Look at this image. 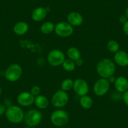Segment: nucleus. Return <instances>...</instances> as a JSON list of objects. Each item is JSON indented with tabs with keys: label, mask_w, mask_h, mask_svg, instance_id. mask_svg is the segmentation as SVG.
Returning a JSON list of instances; mask_svg holds the SVG:
<instances>
[{
	"label": "nucleus",
	"mask_w": 128,
	"mask_h": 128,
	"mask_svg": "<svg viewBox=\"0 0 128 128\" xmlns=\"http://www.w3.org/2000/svg\"><path fill=\"white\" fill-rule=\"evenodd\" d=\"M96 70L98 74L102 78H108L114 76L116 72V65L114 62L110 58H102L98 63Z\"/></svg>",
	"instance_id": "obj_1"
},
{
	"label": "nucleus",
	"mask_w": 128,
	"mask_h": 128,
	"mask_svg": "<svg viewBox=\"0 0 128 128\" xmlns=\"http://www.w3.org/2000/svg\"><path fill=\"white\" fill-rule=\"evenodd\" d=\"M5 116L8 121L13 124H19L24 120L23 109L18 106H10L6 109Z\"/></svg>",
	"instance_id": "obj_2"
},
{
	"label": "nucleus",
	"mask_w": 128,
	"mask_h": 128,
	"mask_svg": "<svg viewBox=\"0 0 128 128\" xmlns=\"http://www.w3.org/2000/svg\"><path fill=\"white\" fill-rule=\"evenodd\" d=\"M50 120L53 125L56 127H62L66 125L69 120V116L66 110L56 109L52 113Z\"/></svg>",
	"instance_id": "obj_3"
},
{
	"label": "nucleus",
	"mask_w": 128,
	"mask_h": 128,
	"mask_svg": "<svg viewBox=\"0 0 128 128\" xmlns=\"http://www.w3.org/2000/svg\"><path fill=\"white\" fill-rule=\"evenodd\" d=\"M23 74V69L20 65L13 64L10 65L4 72V77L7 80L11 82L18 81L21 78Z\"/></svg>",
	"instance_id": "obj_4"
},
{
	"label": "nucleus",
	"mask_w": 128,
	"mask_h": 128,
	"mask_svg": "<svg viewBox=\"0 0 128 128\" xmlns=\"http://www.w3.org/2000/svg\"><path fill=\"white\" fill-rule=\"evenodd\" d=\"M69 101V96L66 91L58 90L54 93L52 98L51 102L54 107L56 108H62L66 106Z\"/></svg>",
	"instance_id": "obj_5"
},
{
	"label": "nucleus",
	"mask_w": 128,
	"mask_h": 128,
	"mask_svg": "<svg viewBox=\"0 0 128 128\" xmlns=\"http://www.w3.org/2000/svg\"><path fill=\"white\" fill-rule=\"evenodd\" d=\"M42 114L36 109H30L24 114V120L29 127H35L38 125L42 120Z\"/></svg>",
	"instance_id": "obj_6"
},
{
	"label": "nucleus",
	"mask_w": 128,
	"mask_h": 128,
	"mask_svg": "<svg viewBox=\"0 0 128 128\" xmlns=\"http://www.w3.org/2000/svg\"><path fill=\"white\" fill-rule=\"evenodd\" d=\"M66 60V55L62 50L59 49L52 50L48 54L47 62L51 66L58 67L62 66Z\"/></svg>",
	"instance_id": "obj_7"
},
{
	"label": "nucleus",
	"mask_w": 128,
	"mask_h": 128,
	"mask_svg": "<svg viewBox=\"0 0 128 128\" xmlns=\"http://www.w3.org/2000/svg\"><path fill=\"white\" fill-rule=\"evenodd\" d=\"M55 33L57 36L67 38L71 36L74 33V26L66 22H60L55 25Z\"/></svg>",
	"instance_id": "obj_8"
},
{
	"label": "nucleus",
	"mask_w": 128,
	"mask_h": 128,
	"mask_svg": "<svg viewBox=\"0 0 128 128\" xmlns=\"http://www.w3.org/2000/svg\"><path fill=\"white\" fill-rule=\"evenodd\" d=\"M110 88V82L108 78H100L95 82L93 91L95 95L98 97L104 96L109 92Z\"/></svg>",
	"instance_id": "obj_9"
},
{
	"label": "nucleus",
	"mask_w": 128,
	"mask_h": 128,
	"mask_svg": "<svg viewBox=\"0 0 128 128\" xmlns=\"http://www.w3.org/2000/svg\"><path fill=\"white\" fill-rule=\"evenodd\" d=\"M73 90L77 96L82 97L87 95L89 91V86L84 79L77 78L74 81Z\"/></svg>",
	"instance_id": "obj_10"
},
{
	"label": "nucleus",
	"mask_w": 128,
	"mask_h": 128,
	"mask_svg": "<svg viewBox=\"0 0 128 128\" xmlns=\"http://www.w3.org/2000/svg\"><path fill=\"white\" fill-rule=\"evenodd\" d=\"M35 97L30 92H22L18 95L16 100L18 104L22 107H29L34 104Z\"/></svg>",
	"instance_id": "obj_11"
},
{
	"label": "nucleus",
	"mask_w": 128,
	"mask_h": 128,
	"mask_svg": "<svg viewBox=\"0 0 128 128\" xmlns=\"http://www.w3.org/2000/svg\"><path fill=\"white\" fill-rule=\"evenodd\" d=\"M114 60L118 66L122 67L128 66V54L124 50H120L115 53Z\"/></svg>",
	"instance_id": "obj_12"
},
{
	"label": "nucleus",
	"mask_w": 128,
	"mask_h": 128,
	"mask_svg": "<svg viewBox=\"0 0 128 128\" xmlns=\"http://www.w3.org/2000/svg\"><path fill=\"white\" fill-rule=\"evenodd\" d=\"M67 20L72 26H79L83 23L84 18L82 14L76 12H72L67 14Z\"/></svg>",
	"instance_id": "obj_13"
},
{
	"label": "nucleus",
	"mask_w": 128,
	"mask_h": 128,
	"mask_svg": "<svg viewBox=\"0 0 128 128\" xmlns=\"http://www.w3.org/2000/svg\"><path fill=\"white\" fill-rule=\"evenodd\" d=\"M114 84L115 89L119 93H124L128 90V80L124 76L116 78Z\"/></svg>",
	"instance_id": "obj_14"
},
{
	"label": "nucleus",
	"mask_w": 128,
	"mask_h": 128,
	"mask_svg": "<svg viewBox=\"0 0 128 128\" xmlns=\"http://www.w3.org/2000/svg\"><path fill=\"white\" fill-rule=\"evenodd\" d=\"M47 10L44 7H38L32 13V18L35 22H39L44 20L47 15Z\"/></svg>",
	"instance_id": "obj_15"
},
{
	"label": "nucleus",
	"mask_w": 128,
	"mask_h": 128,
	"mask_svg": "<svg viewBox=\"0 0 128 128\" xmlns=\"http://www.w3.org/2000/svg\"><path fill=\"white\" fill-rule=\"evenodd\" d=\"M29 30V25L26 22H17L13 26V32L18 36H22L26 34Z\"/></svg>",
	"instance_id": "obj_16"
},
{
	"label": "nucleus",
	"mask_w": 128,
	"mask_h": 128,
	"mask_svg": "<svg viewBox=\"0 0 128 128\" xmlns=\"http://www.w3.org/2000/svg\"><path fill=\"white\" fill-rule=\"evenodd\" d=\"M35 104L39 109H45L48 107L49 100L46 96L44 95H38L35 97Z\"/></svg>",
	"instance_id": "obj_17"
},
{
	"label": "nucleus",
	"mask_w": 128,
	"mask_h": 128,
	"mask_svg": "<svg viewBox=\"0 0 128 128\" xmlns=\"http://www.w3.org/2000/svg\"><path fill=\"white\" fill-rule=\"evenodd\" d=\"M80 106L85 109H89L93 106L94 101L92 98L88 95H86L80 97L79 99Z\"/></svg>",
	"instance_id": "obj_18"
},
{
	"label": "nucleus",
	"mask_w": 128,
	"mask_h": 128,
	"mask_svg": "<svg viewBox=\"0 0 128 128\" xmlns=\"http://www.w3.org/2000/svg\"><path fill=\"white\" fill-rule=\"evenodd\" d=\"M54 23L52 22H46L43 23L40 26V31L43 34L49 35L52 34L55 30Z\"/></svg>",
	"instance_id": "obj_19"
},
{
	"label": "nucleus",
	"mask_w": 128,
	"mask_h": 128,
	"mask_svg": "<svg viewBox=\"0 0 128 128\" xmlns=\"http://www.w3.org/2000/svg\"><path fill=\"white\" fill-rule=\"evenodd\" d=\"M67 55L69 59L76 61L77 59L81 58L80 52L77 48L72 46V47L68 48L67 51Z\"/></svg>",
	"instance_id": "obj_20"
},
{
	"label": "nucleus",
	"mask_w": 128,
	"mask_h": 128,
	"mask_svg": "<svg viewBox=\"0 0 128 128\" xmlns=\"http://www.w3.org/2000/svg\"><path fill=\"white\" fill-rule=\"evenodd\" d=\"M62 66V68H64V70H66V72H70L74 70L76 65L75 61H74V60L69 58H66V60H64V62H63Z\"/></svg>",
	"instance_id": "obj_21"
},
{
	"label": "nucleus",
	"mask_w": 128,
	"mask_h": 128,
	"mask_svg": "<svg viewBox=\"0 0 128 128\" xmlns=\"http://www.w3.org/2000/svg\"><path fill=\"white\" fill-rule=\"evenodd\" d=\"M74 86V80L71 78H66L62 82L61 85H60V87L61 89L64 91H67L70 90L71 89H73Z\"/></svg>",
	"instance_id": "obj_22"
},
{
	"label": "nucleus",
	"mask_w": 128,
	"mask_h": 128,
	"mask_svg": "<svg viewBox=\"0 0 128 128\" xmlns=\"http://www.w3.org/2000/svg\"><path fill=\"white\" fill-rule=\"evenodd\" d=\"M119 43L114 40H110L107 44V48L110 52L115 54L119 50Z\"/></svg>",
	"instance_id": "obj_23"
},
{
	"label": "nucleus",
	"mask_w": 128,
	"mask_h": 128,
	"mask_svg": "<svg viewBox=\"0 0 128 128\" xmlns=\"http://www.w3.org/2000/svg\"><path fill=\"white\" fill-rule=\"evenodd\" d=\"M40 92H41V88L39 86H33V87L31 88L30 90V93L32 94L33 96H34L35 97H36L37 96L40 94Z\"/></svg>",
	"instance_id": "obj_24"
},
{
	"label": "nucleus",
	"mask_w": 128,
	"mask_h": 128,
	"mask_svg": "<svg viewBox=\"0 0 128 128\" xmlns=\"http://www.w3.org/2000/svg\"><path fill=\"white\" fill-rule=\"evenodd\" d=\"M122 99L124 104L128 107V90L123 93L122 96Z\"/></svg>",
	"instance_id": "obj_25"
},
{
	"label": "nucleus",
	"mask_w": 128,
	"mask_h": 128,
	"mask_svg": "<svg viewBox=\"0 0 128 128\" xmlns=\"http://www.w3.org/2000/svg\"><path fill=\"white\" fill-rule=\"evenodd\" d=\"M128 20V18H127V17L125 16V14H124V15L120 16L119 18V23H121V24H124V23H125Z\"/></svg>",
	"instance_id": "obj_26"
},
{
	"label": "nucleus",
	"mask_w": 128,
	"mask_h": 128,
	"mask_svg": "<svg viewBox=\"0 0 128 128\" xmlns=\"http://www.w3.org/2000/svg\"><path fill=\"white\" fill-rule=\"evenodd\" d=\"M122 25L123 32H124V33L127 36H128V20L124 24H122Z\"/></svg>",
	"instance_id": "obj_27"
},
{
	"label": "nucleus",
	"mask_w": 128,
	"mask_h": 128,
	"mask_svg": "<svg viewBox=\"0 0 128 128\" xmlns=\"http://www.w3.org/2000/svg\"><path fill=\"white\" fill-rule=\"evenodd\" d=\"M6 110V107L3 104H0V116H2L3 114H5Z\"/></svg>",
	"instance_id": "obj_28"
},
{
	"label": "nucleus",
	"mask_w": 128,
	"mask_h": 128,
	"mask_svg": "<svg viewBox=\"0 0 128 128\" xmlns=\"http://www.w3.org/2000/svg\"><path fill=\"white\" fill-rule=\"evenodd\" d=\"M75 63H76V65L77 66H82L84 64V60L83 59H82L81 58L77 59V60L75 61Z\"/></svg>",
	"instance_id": "obj_29"
},
{
	"label": "nucleus",
	"mask_w": 128,
	"mask_h": 128,
	"mask_svg": "<svg viewBox=\"0 0 128 128\" xmlns=\"http://www.w3.org/2000/svg\"><path fill=\"white\" fill-rule=\"evenodd\" d=\"M108 79V80H109V82H110V83H114L116 78L114 77V76H110V77H109Z\"/></svg>",
	"instance_id": "obj_30"
},
{
	"label": "nucleus",
	"mask_w": 128,
	"mask_h": 128,
	"mask_svg": "<svg viewBox=\"0 0 128 128\" xmlns=\"http://www.w3.org/2000/svg\"><path fill=\"white\" fill-rule=\"evenodd\" d=\"M125 16L127 17V18H128V7L126 8V9Z\"/></svg>",
	"instance_id": "obj_31"
},
{
	"label": "nucleus",
	"mask_w": 128,
	"mask_h": 128,
	"mask_svg": "<svg viewBox=\"0 0 128 128\" xmlns=\"http://www.w3.org/2000/svg\"><path fill=\"white\" fill-rule=\"evenodd\" d=\"M2 88H1V87H0V96H1V94H2Z\"/></svg>",
	"instance_id": "obj_32"
},
{
	"label": "nucleus",
	"mask_w": 128,
	"mask_h": 128,
	"mask_svg": "<svg viewBox=\"0 0 128 128\" xmlns=\"http://www.w3.org/2000/svg\"><path fill=\"white\" fill-rule=\"evenodd\" d=\"M32 128V127H29V126H28V127H26V128Z\"/></svg>",
	"instance_id": "obj_33"
}]
</instances>
